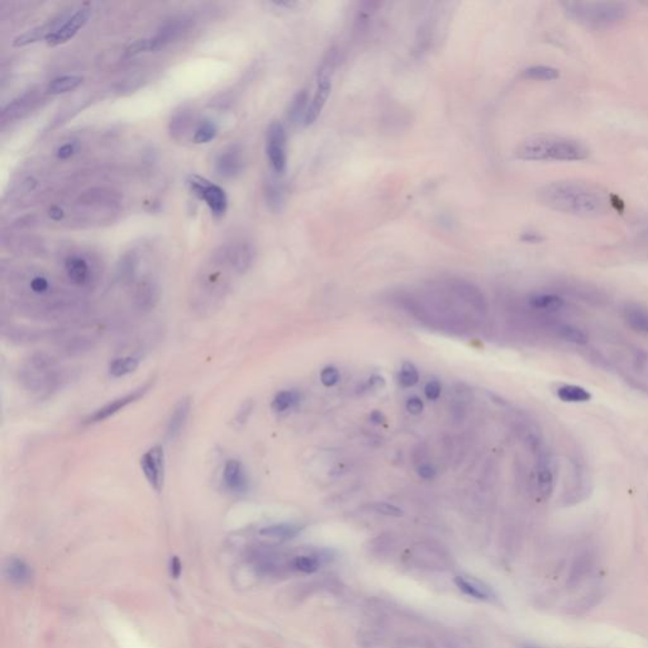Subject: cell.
I'll use <instances>...</instances> for the list:
<instances>
[{"mask_svg": "<svg viewBox=\"0 0 648 648\" xmlns=\"http://www.w3.org/2000/svg\"><path fill=\"white\" fill-rule=\"evenodd\" d=\"M537 199L545 207L560 213L597 218L609 212L612 195L591 182L558 180L538 189Z\"/></svg>", "mask_w": 648, "mask_h": 648, "instance_id": "cell-1", "label": "cell"}, {"mask_svg": "<svg viewBox=\"0 0 648 648\" xmlns=\"http://www.w3.org/2000/svg\"><path fill=\"white\" fill-rule=\"evenodd\" d=\"M238 274L229 265L223 251L217 253L212 264L199 274L191 292V308L201 317H208L220 309L232 285V275Z\"/></svg>", "mask_w": 648, "mask_h": 648, "instance_id": "cell-2", "label": "cell"}, {"mask_svg": "<svg viewBox=\"0 0 648 648\" xmlns=\"http://www.w3.org/2000/svg\"><path fill=\"white\" fill-rule=\"evenodd\" d=\"M514 154L523 161L574 162L586 160L590 149L585 143L571 137L533 135L520 141Z\"/></svg>", "mask_w": 648, "mask_h": 648, "instance_id": "cell-3", "label": "cell"}, {"mask_svg": "<svg viewBox=\"0 0 648 648\" xmlns=\"http://www.w3.org/2000/svg\"><path fill=\"white\" fill-rule=\"evenodd\" d=\"M20 384L33 396H51L67 380L59 360L47 352H36L22 363Z\"/></svg>", "mask_w": 648, "mask_h": 648, "instance_id": "cell-4", "label": "cell"}, {"mask_svg": "<svg viewBox=\"0 0 648 648\" xmlns=\"http://www.w3.org/2000/svg\"><path fill=\"white\" fill-rule=\"evenodd\" d=\"M566 15L588 28H608L621 23L628 14L622 1H564Z\"/></svg>", "mask_w": 648, "mask_h": 648, "instance_id": "cell-5", "label": "cell"}, {"mask_svg": "<svg viewBox=\"0 0 648 648\" xmlns=\"http://www.w3.org/2000/svg\"><path fill=\"white\" fill-rule=\"evenodd\" d=\"M336 61H337V53L332 50L327 53V56L324 58L320 64V67L318 69L316 89H314L313 97L309 100L308 111L305 114L304 123H303L305 127L311 126L317 121L327 104L328 97L331 95L332 80H333Z\"/></svg>", "mask_w": 648, "mask_h": 648, "instance_id": "cell-6", "label": "cell"}, {"mask_svg": "<svg viewBox=\"0 0 648 648\" xmlns=\"http://www.w3.org/2000/svg\"><path fill=\"white\" fill-rule=\"evenodd\" d=\"M266 155L276 174H284L288 165L286 154V132L284 126L274 121L267 128L266 135Z\"/></svg>", "mask_w": 648, "mask_h": 648, "instance_id": "cell-7", "label": "cell"}, {"mask_svg": "<svg viewBox=\"0 0 648 648\" xmlns=\"http://www.w3.org/2000/svg\"><path fill=\"white\" fill-rule=\"evenodd\" d=\"M189 185L196 196H199L207 203L208 207L215 217L224 215L227 210L228 201L227 195L221 187L196 175L189 177Z\"/></svg>", "mask_w": 648, "mask_h": 648, "instance_id": "cell-8", "label": "cell"}, {"mask_svg": "<svg viewBox=\"0 0 648 648\" xmlns=\"http://www.w3.org/2000/svg\"><path fill=\"white\" fill-rule=\"evenodd\" d=\"M152 385H154V379L149 380V382H147L146 384H143L141 386H138L137 389L132 390L128 394L119 396L117 399L107 403L102 408L97 409L93 414L89 415V417L86 418L85 423H86V424H95V423H99V421H107L108 418H111L113 415L117 414L121 410L127 408L130 404H133V403L138 402L140 399H142L143 396H146V394L149 393V389L152 388Z\"/></svg>", "mask_w": 648, "mask_h": 648, "instance_id": "cell-9", "label": "cell"}, {"mask_svg": "<svg viewBox=\"0 0 648 648\" xmlns=\"http://www.w3.org/2000/svg\"><path fill=\"white\" fill-rule=\"evenodd\" d=\"M140 466L149 486L160 493L165 482V452L161 445L149 448L141 457Z\"/></svg>", "mask_w": 648, "mask_h": 648, "instance_id": "cell-10", "label": "cell"}, {"mask_svg": "<svg viewBox=\"0 0 648 648\" xmlns=\"http://www.w3.org/2000/svg\"><path fill=\"white\" fill-rule=\"evenodd\" d=\"M537 471H536V484L538 493L541 497L548 498L556 485V464L551 454L538 446Z\"/></svg>", "mask_w": 648, "mask_h": 648, "instance_id": "cell-11", "label": "cell"}, {"mask_svg": "<svg viewBox=\"0 0 648 648\" xmlns=\"http://www.w3.org/2000/svg\"><path fill=\"white\" fill-rule=\"evenodd\" d=\"M89 9H79L76 13L72 14L69 20H66L62 26L56 28L51 34L47 36V43L50 46L60 45L64 43L66 41L72 39L81 27H84L85 23L89 20Z\"/></svg>", "mask_w": 648, "mask_h": 648, "instance_id": "cell-12", "label": "cell"}, {"mask_svg": "<svg viewBox=\"0 0 648 648\" xmlns=\"http://www.w3.org/2000/svg\"><path fill=\"white\" fill-rule=\"evenodd\" d=\"M223 482L231 493L242 495L248 490V476L238 460H228L223 468Z\"/></svg>", "mask_w": 648, "mask_h": 648, "instance_id": "cell-13", "label": "cell"}, {"mask_svg": "<svg viewBox=\"0 0 648 648\" xmlns=\"http://www.w3.org/2000/svg\"><path fill=\"white\" fill-rule=\"evenodd\" d=\"M133 305L141 313H149L155 308L160 299L158 286L152 280L140 281L133 290Z\"/></svg>", "mask_w": 648, "mask_h": 648, "instance_id": "cell-14", "label": "cell"}, {"mask_svg": "<svg viewBox=\"0 0 648 648\" xmlns=\"http://www.w3.org/2000/svg\"><path fill=\"white\" fill-rule=\"evenodd\" d=\"M595 567V555L593 552L583 551L580 553L571 565L567 586L569 589H577L581 583L591 575Z\"/></svg>", "mask_w": 648, "mask_h": 648, "instance_id": "cell-15", "label": "cell"}, {"mask_svg": "<svg viewBox=\"0 0 648 648\" xmlns=\"http://www.w3.org/2000/svg\"><path fill=\"white\" fill-rule=\"evenodd\" d=\"M190 25V20L187 17H174L171 20H166L155 37L151 39L152 42V51L158 50L163 46L168 45L171 41H174L176 37H179Z\"/></svg>", "mask_w": 648, "mask_h": 648, "instance_id": "cell-16", "label": "cell"}, {"mask_svg": "<svg viewBox=\"0 0 648 648\" xmlns=\"http://www.w3.org/2000/svg\"><path fill=\"white\" fill-rule=\"evenodd\" d=\"M190 410H191V402L189 398L182 399L176 404L175 408L170 415L168 426H166V432H165L166 441L175 442L179 438V436L182 435V429L188 421Z\"/></svg>", "mask_w": 648, "mask_h": 648, "instance_id": "cell-17", "label": "cell"}, {"mask_svg": "<svg viewBox=\"0 0 648 648\" xmlns=\"http://www.w3.org/2000/svg\"><path fill=\"white\" fill-rule=\"evenodd\" d=\"M623 319L632 331L648 336V308L640 303H627L623 306Z\"/></svg>", "mask_w": 648, "mask_h": 648, "instance_id": "cell-18", "label": "cell"}, {"mask_svg": "<svg viewBox=\"0 0 648 648\" xmlns=\"http://www.w3.org/2000/svg\"><path fill=\"white\" fill-rule=\"evenodd\" d=\"M65 271L69 280L79 288H85L91 281L90 266L81 256L72 255L65 259Z\"/></svg>", "mask_w": 648, "mask_h": 648, "instance_id": "cell-19", "label": "cell"}, {"mask_svg": "<svg viewBox=\"0 0 648 648\" xmlns=\"http://www.w3.org/2000/svg\"><path fill=\"white\" fill-rule=\"evenodd\" d=\"M242 166H243V161H242L241 149L236 146L234 147L232 146L226 151H223L215 161V168H217L218 174L224 177H234L237 174H240Z\"/></svg>", "mask_w": 648, "mask_h": 648, "instance_id": "cell-20", "label": "cell"}, {"mask_svg": "<svg viewBox=\"0 0 648 648\" xmlns=\"http://www.w3.org/2000/svg\"><path fill=\"white\" fill-rule=\"evenodd\" d=\"M4 574L11 583L18 586L31 583L33 577L31 566L25 560L18 558H8L4 564Z\"/></svg>", "mask_w": 648, "mask_h": 648, "instance_id": "cell-21", "label": "cell"}, {"mask_svg": "<svg viewBox=\"0 0 648 648\" xmlns=\"http://www.w3.org/2000/svg\"><path fill=\"white\" fill-rule=\"evenodd\" d=\"M565 304L564 298L552 292H537L528 298V305L532 309L545 313H558L564 308Z\"/></svg>", "mask_w": 648, "mask_h": 648, "instance_id": "cell-22", "label": "cell"}, {"mask_svg": "<svg viewBox=\"0 0 648 648\" xmlns=\"http://www.w3.org/2000/svg\"><path fill=\"white\" fill-rule=\"evenodd\" d=\"M451 288L459 297L466 300L467 303L478 308L479 311H485L486 302L482 292H480L476 286L467 283L465 280H454L451 283Z\"/></svg>", "mask_w": 648, "mask_h": 648, "instance_id": "cell-23", "label": "cell"}, {"mask_svg": "<svg viewBox=\"0 0 648 648\" xmlns=\"http://www.w3.org/2000/svg\"><path fill=\"white\" fill-rule=\"evenodd\" d=\"M552 331L555 332L556 337L562 339L567 344L585 346L589 342L588 333L583 331V328L575 325V324L564 323V322L562 323H556L552 327Z\"/></svg>", "mask_w": 648, "mask_h": 648, "instance_id": "cell-24", "label": "cell"}, {"mask_svg": "<svg viewBox=\"0 0 648 648\" xmlns=\"http://www.w3.org/2000/svg\"><path fill=\"white\" fill-rule=\"evenodd\" d=\"M556 396L560 400L565 403H586L591 400V394L589 390L585 389L580 385L574 384H564L560 385L556 390Z\"/></svg>", "mask_w": 648, "mask_h": 648, "instance_id": "cell-25", "label": "cell"}, {"mask_svg": "<svg viewBox=\"0 0 648 648\" xmlns=\"http://www.w3.org/2000/svg\"><path fill=\"white\" fill-rule=\"evenodd\" d=\"M454 583L457 585V588L462 593H465L468 597L481 599V600H486V599H490V598L493 597V591L489 588H484L482 583H480L479 581L468 580L466 577L456 576L454 577Z\"/></svg>", "mask_w": 648, "mask_h": 648, "instance_id": "cell-26", "label": "cell"}, {"mask_svg": "<svg viewBox=\"0 0 648 648\" xmlns=\"http://www.w3.org/2000/svg\"><path fill=\"white\" fill-rule=\"evenodd\" d=\"M140 361L133 356H122L114 358L109 365V375L119 379L133 374L138 369Z\"/></svg>", "mask_w": 648, "mask_h": 648, "instance_id": "cell-27", "label": "cell"}, {"mask_svg": "<svg viewBox=\"0 0 648 648\" xmlns=\"http://www.w3.org/2000/svg\"><path fill=\"white\" fill-rule=\"evenodd\" d=\"M309 105V95L308 91L300 90L292 99L288 117L292 123H299L300 121L304 123L305 114Z\"/></svg>", "mask_w": 648, "mask_h": 648, "instance_id": "cell-28", "label": "cell"}, {"mask_svg": "<svg viewBox=\"0 0 648 648\" xmlns=\"http://www.w3.org/2000/svg\"><path fill=\"white\" fill-rule=\"evenodd\" d=\"M300 532V527L298 525H267L259 531V534L264 537L274 538V539H280V541H286L295 537Z\"/></svg>", "mask_w": 648, "mask_h": 648, "instance_id": "cell-29", "label": "cell"}, {"mask_svg": "<svg viewBox=\"0 0 648 648\" xmlns=\"http://www.w3.org/2000/svg\"><path fill=\"white\" fill-rule=\"evenodd\" d=\"M300 400V394L295 390H283L279 391L271 403V408L276 413H285L294 408Z\"/></svg>", "mask_w": 648, "mask_h": 648, "instance_id": "cell-30", "label": "cell"}, {"mask_svg": "<svg viewBox=\"0 0 648 648\" xmlns=\"http://www.w3.org/2000/svg\"><path fill=\"white\" fill-rule=\"evenodd\" d=\"M137 269H138V259L135 253L126 255L118 265V279L123 284H130L135 281Z\"/></svg>", "mask_w": 648, "mask_h": 648, "instance_id": "cell-31", "label": "cell"}, {"mask_svg": "<svg viewBox=\"0 0 648 648\" xmlns=\"http://www.w3.org/2000/svg\"><path fill=\"white\" fill-rule=\"evenodd\" d=\"M56 23H58L56 20H52L50 23H47V25L36 27V28H33V29H29L28 32L23 33V34L18 36L17 39H14L13 46L20 47V46H26L29 45V43H33V42H37V41L42 39V37L47 39V36L52 33V27L55 26Z\"/></svg>", "mask_w": 648, "mask_h": 648, "instance_id": "cell-32", "label": "cell"}, {"mask_svg": "<svg viewBox=\"0 0 648 648\" xmlns=\"http://www.w3.org/2000/svg\"><path fill=\"white\" fill-rule=\"evenodd\" d=\"M81 83H83V78H81V76H78V75H65V76H60V78L53 79L51 83L48 84L47 91H48L50 94H62V93H67V91L76 89Z\"/></svg>", "mask_w": 648, "mask_h": 648, "instance_id": "cell-33", "label": "cell"}, {"mask_svg": "<svg viewBox=\"0 0 648 648\" xmlns=\"http://www.w3.org/2000/svg\"><path fill=\"white\" fill-rule=\"evenodd\" d=\"M523 76L529 80L539 81H552L560 78V72L556 67L548 65H534L527 67L523 72Z\"/></svg>", "mask_w": 648, "mask_h": 648, "instance_id": "cell-34", "label": "cell"}, {"mask_svg": "<svg viewBox=\"0 0 648 648\" xmlns=\"http://www.w3.org/2000/svg\"><path fill=\"white\" fill-rule=\"evenodd\" d=\"M266 203L269 208L273 212H280L284 203V196H283V189L280 187L278 182L270 180L266 182L265 187Z\"/></svg>", "mask_w": 648, "mask_h": 648, "instance_id": "cell-35", "label": "cell"}, {"mask_svg": "<svg viewBox=\"0 0 648 648\" xmlns=\"http://www.w3.org/2000/svg\"><path fill=\"white\" fill-rule=\"evenodd\" d=\"M217 132H218L217 124L212 121H204L195 130L193 141L195 143H208L217 136Z\"/></svg>", "mask_w": 648, "mask_h": 648, "instance_id": "cell-36", "label": "cell"}, {"mask_svg": "<svg viewBox=\"0 0 648 648\" xmlns=\"http://www.w3.org/2000/svg\"><path fill=\"white\" fill-rule=\"evenodd\" d=\"M292 566L294 570L313 574L319 569V560L314 556H297L292 560Z\"/></svg>", "mask_w": 648, "mask_h": 648, "instance_id": "cell-37", "label": "cell"}, {"mask_svg": "<svg viewBox=\"0 0 648 648\" xmlns=\"http://www.w3.org/2000/svg\"><path fill=\"white\" fill-rule=\"evenodd\" d=\"M419 380V374L418 370L412 363H404L402 366V371L399 375V383L403 388H412Z\"/></svg>", "mask_w": 648, "mask_h": 648, "instance_id": "cell-38", "label": "cell"}, {"mask_svg": "<svg viewBox=\"0 0 648 648\" xmlns=\"http://www.w3.org/2000/svg\"><path fill=\"white\" fill-rule=\"evenodd\" d=\"M371 508L374 509V512L377 513V514H382V515H386V517H396V518H399L402 517L404 514V511L402 508L399 506H394V504H390V503H375L372 504Z\"/></svg>", "mask_w": 648, "mask_h": 648, "instance_id": "cell-39", "label": "cell"}, {"mask_svg": "<svg viewBox=\"0 0 648 648\" xmlns=\"http://www.w3.org/2000/svg\"><path fill=\"white\" fill-rule=\"evenodd\" d=\"M339 371L335 366H327L320 371V382L324 386L331 388L339 382Z\"/></svg>", "mask_w": 648, "mask_h": 648, "instance_id": "cell-40", "label": "cell"}, {"mask_svg": "<svg viewBox=\"0 0 648 648\" xmlns=\"http://www.w3.org/2000/svg\"><path fill=\"white\" fill-rule=\"evenodd\" d=\"M144 51H152V42H151V39H138L135 43L127 48V56H135L137 53H141V52Z\"/></svg>", "mask_w": 648, "mask_h": 648, "instance_id": "cell-41", "label": "cell"}, {"mask_svg": "<svg viewBox=\"0 0 648 648\" xmlns=\"http://www.w3.org/2000/svg\"><path fill=\"white\" fill-rule=\"evenodd\" d=\"M442 386L441 384L436 380L429 382L424 388V394L427 396L428 400H437L441 396Z\"/></svg>", "mask_w": 648, "mask_h": 648, "instance_id": "cell-42", "label": "cell"}, {"mask_svg": "<svg viewBox=\"0 0 648 648\" xmlns=\"http://www.w3.org/2000/svg\"><path fill=\"white\" fill-rule=\"evenodd\" d=\"M405 407H407V410H408L409 413L413 415L421 414V412H423V408H424L423 402H421L418 396H412V398H409Z\"/></svg>", "mask_w": 648, "mask_h": 648, "instance_id": "cell-43", "label": "cell"}, {"mask_svg": "<svg viewBox=\"0 0 648 648\" xmlns=\"http://www.w3.org/2000/svg\"><path fill=\"white\" fill-rule=\"evenodd\" d=\"M170 575L173 579H179L182 572V564L180 561V558L177 556H173L171 560H170Z\"/></svg>", "mask_w": 648, "mask_h": 648, "instance_id": "cell-44", "label": "cell"}, {"mask_svg": "<svg viewBox=\"0 0 648 648\" xmlns=\"http://www.w3.org/2000/svg\"><path fill=\"white\" fill-rule=\"evenodd\" d=\"M417 473L421 476L423 480H433L436 478V471L435 467L432 465H428V464H424V465H421V466L417 468Z\"/></svg>", "mask_w": 648, "mask_h": 648, "instance_id": "cell-45", "label": "cell"}, {"mask_svg": "<svg viewBox=\"0 0 648 648\" xmlns=\"http://www.w3.org/2000/svg\"><path fill=\"white\" fill-rule=\"evenodd\" d=\"M520 240L525 241L527 243H538L541 241L544 240L541 234H537V232H525L522 234Z\"/></svg>", "mask_w": 648, "mask_h": 648, "instance_id": "cell-46", "label": "cell"}, {"mask_svg": "<svg viewBox=\"0 0 648 648\" xmlns=\"http://www.w3.org/2000/svg\"><path fill=\"white\" fill-rule=\"evenodd\" d=\"M369 384L370 386L374 388V389H383L384 386H385V379L380 375L371 376Z\"/></svg>", "mask_w": 648, "mask_h": 648, "instance_id": "cell-47", "label": "cell"}, {"mask_svg": "<svg viewBox=\"0 0 648 648\" xmlns=\"http://www.w3.org/2000/svg\"><path fill=\"white\" fill-rule=\"evenodd\" d=\"M74 151H75L74 143H66L59 149V157L60 158H67L74 154Z\"/></svg>", "mask_w": 648, "mask_h": 648, "instance_id": "cell-48", "label": "cell"}, {"mask_svg": "<svg viewBox=\"0 0 648 648\" xmlns=\"http://www.w3.org/2000/svg\"><path fill=\"white\" fill-rule=\"evenodd\" d=\"M370 419H371L372 423H375V424H380V423H383L385 418H384V414L380 410H374V412L370 414Z\"/></svg>", "mask_w": 648, "mask_h": 648, "instance_id": "cell-49", "label": "cell"}, {"mask_svg": "<svg viewBox=\"0 0 648 648\" xmlns=\"http://www.w3.org/2000/svg\"><path fill=\"white\" fill-rule=\"evenodd\" d=\"M50 217L53 218L55 221H59V220L62 218V210L58 207L51 208V210H50Z\"/></svg>", "mask_w": 648, "mask_h": 648, "instance_id": "cell-50", "label": "cell"}]
</instances>
